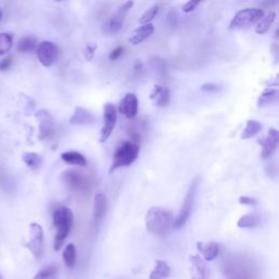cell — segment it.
Returning <instances> with one entry per match:
<instances>
[{"label":"cell","instance_id":"obj_3","mask_svg":"<svg viewBox=\"0 0 279 279\" xmlns=\"http://www.w3.org/2000/svg\"><path fill=\"white\" fill-rule=\"evenodd\" d=\"M140 145L133 143L132 141H125L118 146L116 150L114 158H112V164L110 166V172H114L118 168L125 167L133 164L138 156Z\"/></svg>","mask_w":279,"mask_h":279},{"label":"cell","instance_id":"obj_28","mask_svg":"<svg viewBox=\"0 0 279 279\" xmlns=\"http://www.w3.org/2000/svg\"><path fill=\"white\" fill-rule=\"evenodd\" d=\"M62 258H63L64 264L67 265L68 267L72 268L73 266H75L76 262H77V250H76L75 244L69 243L67 247H65V249L63 250V253H62Z\"/></svg>","mask_w":279,"mask_h":279},{"label":"cell","instance_id":"obj_37","mask_svg":"<svg viewBox=\"0 0 279 279\" xmlns=\"http://www.w3.org/2000/svg\"><path fill=\"white\" fill-rule=\"evenodd\" d=\"M239 203L243 205H249V206H255L257 204L255 198L250 196H240L239 197Z\"/></svg>","mask_w":279,"mask_h":279},{"label":"cell","instance_id":"obj_34","mask_svg":"<svg viewBox=\"0 0 279 279\" xmlns=\"http://www.w3.org/2000/svg\"><path fill=\"white\" fill-rule=\"evenodd\" d=\"M13 63V57L12 56H8L6 57L3 60H0V71L4 72L9 70L11 68V65Z\"/></svg>","mask_w":279,"mask_h":279},{"label":"cell","instance_id":"obj_7","mask_svg":"<svg viewBox=\"0 0 279 279\" xmlns=\"http://www.w3.org/2000/svg\"><path fill=\"white\" fill-rule=\"evenodd\" d=\"M62 181L67 187L76 192H85L89 189V179L83 172L77 169H68L62 172L61 175Z\"/></svg>","mask_w":279,"mask_h":279},{"label":"cell","instance_id":"obj_9","mask_svg":"<svg viewBox=\"0 0 279 279\" xmlns=\"http://www.w3.org/2000/svg\"><path fill=\"white\" fill-rule=\"evenodd\" d=\"M36 54L39 62H41L44 67L48 68L56 62L59 55V49L55 43L44 41L37 45Z\"/></svg>","mask_w":279,"mask_h":279},{"label":"cell","instance_id":"obj_11","mask_svg":"<svg viewBox=\"0 0 279 279\" xmlns=\"http://www.w3.org/2000/svg\"><path fill=\"white\" fill-rule=\"evenodd\" d=\"M189 262L191 279H210V269L201 256L191 255Z\"/></svg>","mask_w":279,"mask_h":279},{"label":"cell","instance_id":"obj_24","mask_svg":"<svg viewBox=\"0 0 279 279\" xmlns=\"http://www.w3.org/2000/svg\"><path fill=\"white\" fill-rule=\"evenodd\" d=\"M22 161L25 163L29 168L36 170L41 165L43 164V157L37 154V153H32V152H26L22 155Z\"/></svg>","mask_w":279,"mask_h":279},{"label":"cell","instance_id":"obj_20","mask_svg":"<svg viewBox=\"0 0 279 279\" xmlns=\"http://www.w3.org/2000/svg\"><path fill=\"white\" fill-rule=\"evenodd\" d=\"M171 274L169 265L163 260H156L154 268L151 271L150 279H167Z\"/></svg>","mask_w":279,"mask_h":279},{"label":"cell","instance_id":"obj_32","mask_svg":"<svg viewBox=\"0 0 279 279\" xmlns=\"http://www.w3.org/2000/svg\"><path fill=\"white\" fill-rule=\"evenodd\" d=\"M151 64H152V68L155 71H157L158 75H162V73L166 72V63L163 58L158 57V56L152 57Z\"/></svg>","mask_w":279,"mask_h":279},{"label":"cell","instance_id":"obj_12","mask_svg":"<svg viewBox=\"0 0 279 279\" xmlns=\"http://www.w3.org/2000/svg\"><path fill=\"white\" fill-rule=\"evenodd\" d=\"M137 108L138 102L136 95L133 94V93H128L119 103L118 110L128 119H133L137 114Z\"/></svg>","mask_w":279,"mask_h":279},{"label":"cell","instance_id":"obj_31","mask_svg":"<svg viewBox=\"0 0 279 279\" xmlns=\"http://www.w3.org/2000/svg\"><path fill=\"white\" fill-rule=\"evenodd\" d=\"M58 271H59L58 265L51 264V265H48V266H46L45 268H43L42 270H39L33 279H48L52 276L57 275Z\"/></svg>","mask_w":279,"mask_h":279},{"label":"cell","instance_id":"obj_38","mask_svg":"<svg viewBox=\"0 0 279 279\" xmlns=\"http://www.w3.org/2000/svg\"><path fill=\"white\" fill-rule=\"evenodd\" d=\"M200 4H201L200 2H192L191 0V2H188L187 4H184L182 6V11L185 13H189L191 11H193Z\"/></svg>","mask_w":279,"mask_h":279},{"label":"cell","instance_id":"obj_19","mask_svg":"<svg viewBox=\"0 0 279 279\" xmlns=\"http://www.w3.org/2000/svg\"><path fill=\"white\" fill-rule=\"evenodd\" d=\"M197 251L203 255L204 261H213L219 254V245L218 243L211 242H197L196 243Z\"/></svg>","mask_w":279,"mask_h":279},{"label":"cell","instance_id":"obj_22","mask_svg":"<svg viewBox=\"0 0 279 279\" xmlns=\"http://www.w3.org/2000/svg\"><path fill=\"white\" fill-rule=\"evenodd\" d=\"M275 19H276V12L273 10L268 11L266 15H264L260 21L257 22L255 26V32L257 34H261V35L267 33L268 30L270 29V26L273 25Z\"/></svg>","mask_w":279,"mask_h":279},{"label":"cell","instance_id":"obj_15","mask_svg":"<svg viewBox=\"0 0 279 279\" xmlns=\"http://www.w3.org/2000/svg\"><path fill=\"white\" fill-rule=\"evenodd\" d=\"M151 99L156 107H167L170 102V91L167 86L156 84L154 85V88H153V91L151 93Z\"/></svg>","mask_w":279,"mask_h":279},{"label":"cell","instance_id":"obj_26","mask_svg":"<svg viewBox=\"0 0 279 279\" xmlns=\"http://www.w3.org/2000/svg\"><path fill=\"white\" fill-rule=\"evenodd\" d=\"M260 224V216L257 214H248L242 216L238 221V227L242 229L254 228Z\"/></svg>","mask_w":279,"mask_h":279},{"label":"cell","instance_id":"obj_23","mask_svg":"<svg viewBox=\"0 0 279 279\" xmlns=\"http://www.w3.org/2000/svg\"><path fill=\"white\" fill-rule=\"evenodd\" d=\"M61 159L67 164L81 166V167H85V166L88 165V161H86L84 155H82L81 153L75 152V151H68L62 153Z\"/></svg>","mask_w":279,"mask_h":279},{"label":"cell","instance_id":"obj_5","mask_svg":"<svg viewBox=\"0 0 279 279\" xmlns=\"http://www.w3.org/2000/svg\"><path fill=\"white\" fill-rule=\"evenodd\" d=\"M197 185H198V179L196 178L193 181H192L190 188L187 192V194H185L183 203L181 205V208H180V211H179V214L175 219V223H174L175 229H181L189 219L192 208H193V205H194Z\"/></svg>","mask_w":279,"mask_h":279},{"label":"cell","instance_id":"obj_18","mask_svg":"<svg viewBox=\"0 0 279 279\" xmlns=\"http://www.w3.org/2000/svg\"><path fill=\"white\" fill-rule=\"evenodd\" d=\"M153 33H154V25L152 23L143 24L133 31L129 38V43L132 45L141 44L146 38H149Z\"/></svg>","mask_w":279,"mask_h":279},{"label":"cell","instance_id":"obj_39","mask_svg":"<svg viewBox=\"0 0 279 279\" xmlns=\"http://www.w3.org/2000/svg\"><path fill=\"white\" fill-rule=\"evenodd\" d=\"M2 18H3V10L0 8V20H2Z\"/></svg>","mask_w":279,"mask_h":279},{"label":"cell","instance_id":"obj_8","mask_svg":"<svg viewBox=\"0 0 279 279\" xmlns=\"http://www.w3.org/2000/svg\"><path fill=\"white\" fill-rule=\"evenodd\" d=\"M31 253L35 258H41L43 255L44 247V230L42 226L37 223H32L30 225V239L29 242L25 244Z\"/></svg>","mask_w":279,"mask_h":279},{"label":"cell","instance_id":"obj_29","mask_svg":"<svg viewBox=\"0 0 279 279\" xmlns=\"http://www.w3.org/2000/svg\"><path fill=\"white\" fill-rule=\"evenodd\" d=\"M13 45V34L8 32L0 33V56H4L11 50Z\"/></svg>","mask_w":279,"mask_h":279},{"label":"cell","instance_id":"obj_17","mask_svg":"<svg viewBox=\"0 0 279 279\" xmlns=\"http://www.w3.org/2000/svg\"><path fill=\"white\" fill-rule=\"evenodd\" d=\"M107 211V197L103 193H96L94 196V207H93V219L98 225L103 221Z\"/></svg>","mask_w":279,"mask_h":279},{"label":"cell","instance_id":"obj_14","mask_svg":"<svg viewBox=\"0 0 279 279\" xmlns=\"http://www.w3.org/2000/svg\"><path fill=\"white\" fill-rule=\"evenodd\" d=\"M278 141H279L278 131L274 128H270L268 130L266 137L263 138V141L260 142L263 145L262 153H261V157L263 159H267L273 155V153L275 152L278 145Z\"/></svg>","mask_w":279,"mask_h":279},{"label":"cell","instance_id":"obj_21","mask_svg":"<svg viewBox=\"0 0 279 279\" xmlns=\"http://www.w3.org/2000/svg\"><path fill=\"white\" fill-rule=\"evenodd\" d=\"M278 102V91L276 89H266L257 99V107L263 108L274 105Z\"/></svg>","mask_w":279,"mask_h":279},{"label":"cell","instance_id":"obj_36","mask_svg":"<svg viewBox=\"0 0 279 279\" xmlns=\"http://www.w3.org/2000/svg\"><path fill=\"white\" fill-rule=\"evenodd\" d=\"M122 54H123V47L118 46V47H116L114 50H111V52L109 54V59L111 61H115L117 59L120 58Z\"/></svg>","mask_w":279,"mask_h":279},{"label":"cell","instance_id":"obj_40","mask_svg":"<svg viewBox=\"0 0 279 279\" xmlns=\"http://www.w3.org/2000/svg\"><path fill=\"white\" fill-rule=\"evenodd\" d=\"M0 279H4V278H3V276H2V274H0Z\"/></svg>","mask_w":279,"mask_h":279},{"label":"cell","instance_id":"obj_16","mask_svg":"<svg viewBox=\"0 0 279 279\" xmlns=\"http://www.w3.org/2000/svg\"><path fill=\"white\" fill-rule=\"evenodd\" d=\"M95 122V117L92 112L83 107H77L70 118V124L73 125H90Z\"/></svg>","mask_w":279,"mask_h":279},{"label":"cell","instance_id":"obj_30","mask_svg":"<svg viewBox=\"0 0 279 279\" xmlns=\"http://www.w3.org/2000/svg\"><path fill=\"white\" fill-rule=\"evenodd\" d=\"M158 12H159V5H157V4L153 5L152 7H150V8L143 13V15L141 16V18L138 19V23L141 25L151 23L152 20H154L155 17L158 15Z\"/></svg>","mask_w":279,"mask_h":279},{"label":"cell","instance_id":"obj_35","mask_svg":"<svg viewBox=\"0 0 279 279\" xmlns=\"http://www.w3.org/2000/svg\"><path fill=\"white\" fill-rule=\"evenodd\" d=\"M201 91L207 92V93L218 92V91H221V86H218L217 84H214V83H205L201 86Z\"/></svg>","mask_w":279,"mask_h":279},{"label":"cell","instance_id":"obj_25","mask_svg":"<svg viewBox=\"0 0 279 279\" xmlns=\"http://www.w3.org/2000/svg\"><path fill=\"white\" fill-rule=\"evenodd\" d=\"M36 48H37L36 38L33 36H25L21 38L17 45V49L20 52H24V54L34 51Z\"/></svg>","mask_w":279,"mask_h":279},{"label":"cell","instance_id":"obj_1","mask_svg":"<svg viewBox=\"0 0 279 279\" xmlns=\"http://www.w3.org/2000/svg\"><path fill=\"white\" fill-rule=\"evenodd\" d=\"M174 215L167 208L154 206L146 213V229L153 235L165 236L169 234L170 230L174 228Z\"/></svg>","mask_w":279,"mask_h":279},{"label":"cell","instance_id":"obj_27","mask_svg":"<svg viewBox=\"0 0 279 279\" xmlns=\"http://www.w3.org/2000/svg\"><path fill=\"white\" fill-rule=\"evenodd\" d=\"M261 129H262V124L260 122L256 120H249L247 122V125H245V128L243 129L240 137L242 140L253 137L254 135H256L258 133V132L261 131Z\"/></svg>","mask_w":279,"mask_h":279},{"label":"cell","instance_id":"obj_10","mask_svg":"<svg viewBox=\"0 0 279 279\" xmlns=\"http://www.w3.org/2000/svg\"><path fill=\"white\" fill-rule=\"evenodd\" d=\"M103 128L99 134V142L105 143L112 133L117 121V110L111 103L105 104L104 106V117H103Z\"/></svg>","mask_w":279,"mask_h":279},{"label":"cell","instance_id":"obj_6","mask_svg":"<svg viewBox=\"0 0 279 279\" xmlns=\"http://www.w3.org/2000/svg\"><path fill=\"white\" fill-rule=\"evenodd\" d=\"M133 5H134L133 2H127L119 7L117 11L115 13H112V15L108 18L107 21L105 22L103 28L104 33H106V34L108 35H112L120 31L123 25L125 15H127V12L132 8V7H133Z\"/></svg>","mask_w":279,"mask_h":279},{"label":"cell","instance_id":"obj_2","mask_svg":"<svg viewBox=\"0 0 279 279\" xmlns=\"http://www.w3.org/2000/svg\"><path fill=\"white\" fill-rule=\"evenodd\" d=\"M52 223L56 228V236L54 241V248L59 251L63 245V242L70 234L73 225V213L69 207L61 206L54 211L52 214Z\"/></svg>","mask_w":279,"mask_h":279},{"label":"cell","instance_id":"obj_33","mask_svg":"<svg viewBox=\"0 0 279 279\" xmlns=\"http://www.w3.org/2000/svg\"><path fill=\"white\" fill-rule=\"evenodd\" d=\"M96 48H97V46L93 45V44H89L88 46H86L85 50H84V56H85L86 60H88V61L93 60V58H94V55H95Z\"/></svg>","mask_w":279,"mask_h":279},{"label":"cell","instance_id":"obj_4","mask_svg":"<svg viewBox=\"0 0 279 279\" xmlns=\"http://www.w3.org/2000/svg\"><path fill=\"white\" fill-rule=\"evenodd\" d=\"M264 12L260 8H245L240 11H238L235 17L232 18L229 29L231 31L244 30L248 29L252 24L260 21Z\"/></svg>","mask_w":279,"mask_h":279},{"label":"cell","instance_id":"obj_13","mask_svg":"<svg viewBox=\"0 0 279 279\" xmlns=\"http://www.w3.org/2000/svg\"><path fill=\"white\" fill-rule=\"evenodd\" d=\"M39 120V138L47 140L54 134V120L47 110H41L36 114Z\"/></svg>","mask_w":279,"mask_h":279}]
</instances>
